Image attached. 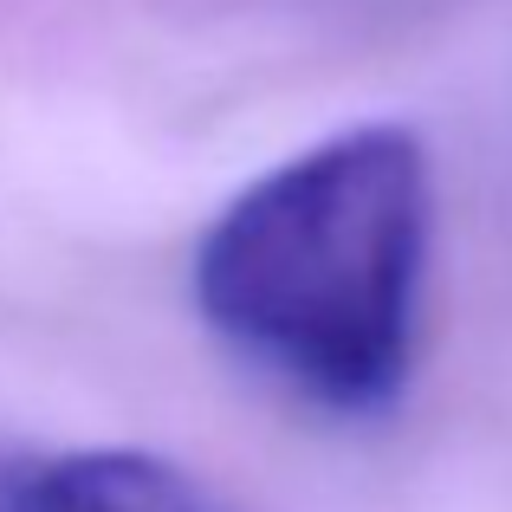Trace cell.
I'll return each instance as SVG.
<instances>
[{
	"instance_id": "6da1fadb",
	"label": "cell",
	"mask_w": 512,
	"mask_h": 512,
	"mask_svg": "<svg viewBox=\"0 0 512 512\" xmlns=\"http://www.w3.org/2000/svg\"><path fill=\"white\" fill-rule=\"evenodd\" d=\"M435 182L402 124L286 156L208 221L195 312L247 370L325 415H383L409 389Z\"/></svg>"
},
{
	"instance_id": "7a4b0ae2",
	"label": "cell",
	"mask_w": 512,
	"mask_h": 512,
	"mask_svg": "<svg viewBox=\"0 0 512 512\" xmlns=\"http://www.w3.org/2000/svg\"><path fill=\"white\" fill-rule=\"evenodd\" d=\"M0 512H234L195 474L137 448L0 454Z\"/></svg>"
}]
</instances>
